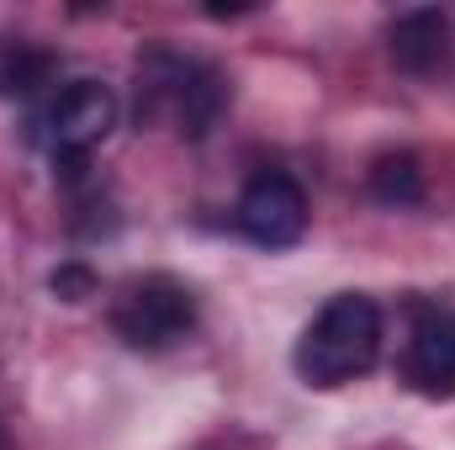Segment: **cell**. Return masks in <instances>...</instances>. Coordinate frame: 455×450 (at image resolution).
Returning <instances> with one entry per match:
<instances>
[{
	"label": "cell",
	"instance_id": "obj_1",
	"mask_svg": "<svg viewBox=\"0 0 455 450\" xmlns=\"http://www.w3.org/2000/svg\"><path fill=\"white\" fill-rule=\"evenodd\" d=\"M228 107L223 69L175 53V48H148L138 59V127L143 122H170L180 138H207Z\"/></svg>",
	"mask_w": 455,
	"mask_h": 450
},
{
	"label": "cell",
	"instance_id": "obj_11",
	"mask_svg": "<svg viewBox=\"0 0 455 450\" xmlns=\"http://www.w3.org/2000/svg\"><path fill=\"white\" fill-rule=\"evenodd\" d=\"M0 450H11V446H5V435H0Z\"/></svg>",
	"mask_w": 455,
	"mask_h": 450
},
{
	"label": "cell",
	"instance_id": "obj_5",
	"mask_svg": "<svg viewBox=\"0 0 455 450\" xmlns=\"http://www.w3.org/2000/svg\"><path fill=\"white\" fill-rule=\"evenodd\" d=\"M37 127H43V143L53 149V159H64V154L91 159V149L107 143V133L116 127V91L101 80H75L48 101Z\"/></svg>",
	"mask_w": 455,
	"mask_h": 450
},
{
	"label": "cell",
	"instance_id": "obj_2",
	"mask_svg": "<svg viewBox=\"0 0 455 450\" xmlns=\"http://www.w3.org/2000/svg\"><path fill=\"white\" fill-rule=\"evenodd\" d=\"M381 355V308L365 292H339L323 302V313L302 329L291 366L307 387H344L365 376Z\"/></svg>",
	"mask_w": 455,
	"mask_h": 450
},
{
	"label": "cell",
	"instance_id": "obj_8",
	"mask_svg": "<svg viewBox=\"0 0 455 450\" xmlns=\"http://www.w3.org/2000/svg\"><path fill=\"white\" fill-rule=\"evenodd\" d=\"M59 59L32 37H0V101H32L53 85Z\"/></svg>",
	"mask_w": 455,
	"mask_h": 450
},
{
	"label": "cell",
	"instance_id": "obj_9",
	"mask_svg": "<svg viewBox=\"0 0 455 450\" xmlns=\"http://www.w3.org/2000/svg\"><path fill=\"white\" fill-rule=\"evenodd\" d=\"M371 197L381 207H419L424 202V170L419 159L403 149V154H381L371 165Z\"/></svg>",
	"mask_w": 455,
	"mask_h": 450
},
{
	"label": "cell",
	"instance_id": "obj_3",
	"mask_svg": "<svg viewBox=\"0 0 455 450\" xmlns=\"http://www.w3.org/2000/svg\"><path fill=\"white\" fill-rule=\"evenodd\" d=\"M191 324H196V297L175 276L127 281L112 308V329L127 350H170L175 339L191 334Z\"/></svg>",
	"mask_w": 455,
	"mask_h": 450
},
{
	"label": "cell",
	"instance_id": "obj_4",
	"mask_svg": "<svg viewBox=\"0 0 455 450\" xmlns=\"http://www.w3.org/2000/svg\"><path fill=\"white\" fill-rule=\"evenodd\" d=\"M403 382L424 398H455V308L435 302V297L408 302Z\"/></svg>",
	"mask_w": 455,
	"mask_h": 450
},
{
	"label": "cell",
	"instance_id": "obj_6",
	"mask_svg": "<svg viewBox=\"0 0 455 450\" xmlns=\"http://www.w3.org/2000/svg\"><path fill=\"white\" fill-rule=\"evenodd\" d=\"M238 228L259 249H291L307 233V191L286 170H259L238 197Z\"/></svg>",
	"mask_w": 455,
	"mask_h": 450
},
{
	"label": "cell",
	"instance_id": "obj_7",
	"mask_svg": "<svg viewBox=\"0 0 455 450\" xmlns=\"http://www.w3.org/2000/svg\"><path fill=\"white\" fill-rule=\"evenodd\" d=\"M392 43V64L403 75H429L440 59H445V16L435 5H419V11H403L387 32Z\"/></svg>",
	"mask_w": 455,
	"mask_h": 450
},
{
	"label": "cell",
	"instance_id": "obj_10",
	"mask_svg": "<svg viewBox=\"0 0 455 450\" xmlns=\"http://www.w3.org/2000/svg\"><path fill=\"white\" fill-rule=\"evenodd\" d=\"M48 286H53V297H64V302H85V297H96V270L80 265V260H69V265L53 270Z\"/></svg>",
	"mask_w": 455,
	"mask_h": 450
}]
</instances>
